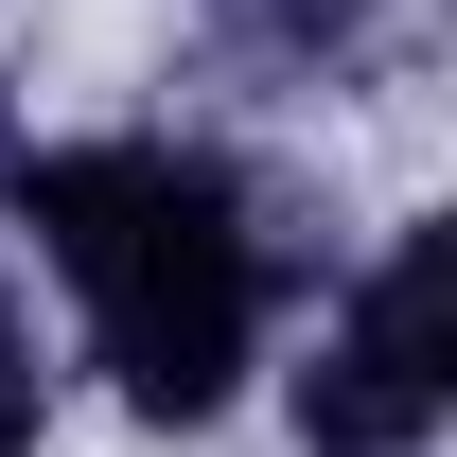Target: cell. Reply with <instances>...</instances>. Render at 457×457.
<instances>
[{
  "mask_svg": "<svg viewBox=\"0 0 457 457\" xmlns=\"http://www.w3.org/2000/svg\"><path fill=\"white\" fill-rule=\"evenodd\" d=\"M36 422H54V370H36V317L0 282V457H36Z\"/></svg>",
  "mask_w": 457,
  "mask_h": 457,
  "instance_id": "4",
  "label": "cell"
},
{
  "mask_svg": "<svg viewBox=\"0 0 457 457\" xmlns=\"http://www.w3.org/2000/svg\"><path fill=\"white\" fill-rule=\"evenodd\" d=\"M457 422V228H387V264L335 299L299 370V457H422Z\"/></svg>",
  "mask_w": 457,
  "mask_h": 457,
  "instance_id": "2",
  "label": "cell"
},
{
  "mask_svg": "<svg viewBox=\"0 0 457 457\" xmlns=\"http://www.w3.org/2000/svg\"><path fill=\"white\" fill-rule=\"evenodd\" d=\"M387 36V0H212V54L246 88H352Z\"/></svg>",
  "mask_w": 457,
  "mask_h": 457,
  "instance_id": "3",
  "label": "cell"
},
{
  "mask_svg": "<svg viewBox=\"0 0 457 457\" xmlns=\"http://www.w3.org/2000/svg\"><path fill=\"white\" fill-rule=\"evenodd\" d=\"M0 212L54 246L71 317L106 352V387L141 422H212L246 370H264V299H282V228L264 194L176 141V123H123V141H0Z\"/></svg>",
  "mask_w": 457,
  "mask_h": 457,
  "instance_id": "1",
  "label": "cell"
}]
</instances>
